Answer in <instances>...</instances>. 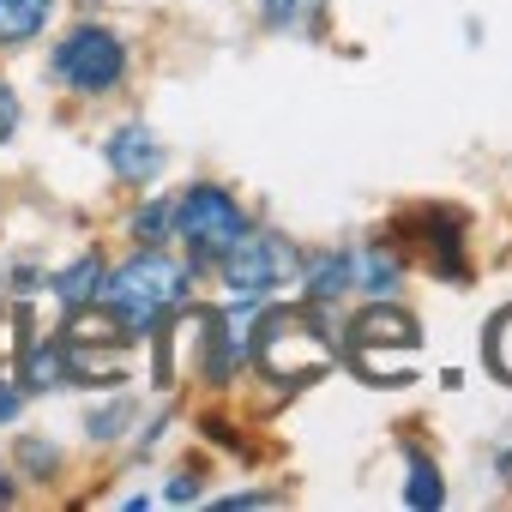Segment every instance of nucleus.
<instances>
[{
	"label": "nucleus",
	"instance_id": "f257e3e1",
	"mask_svg": "<svg viewBox=\"0 0 512 512\" xmlns=\"http://www.w3.org/2000/svg\"><path fill=\"white\" fill-rule=\"evenodd\" d=\"M247 356L278 386H308L338 362V338L320 326L314 308H272L260 314V332H247Z\"/></svg>",
	"mask_w": 512,
	"mask_h": 512
},
{
	"label": "nucleus",
	"instance_id": "f03ea898",
	"mask_svg": "<svg viewBox=\"0 0 512 512\" xmlns=\"http://www.w3.org/2000/svg\"><path fill=\"white\" fill-rule=\"evenodd\" d=\"M187 284H193V278H187V266H175L169 253L145 247V253H133L121 272H103L97 308H103L121 332H151V326H163V320L181 308Z\"/></svg>",
	"mask_w": 512,
	"mask_h": 512
},
{
	"label": "nucleus",
	"instance_id": "7ed1b4c3",
	"mask_svg": "<svg viewBox=\"0 0 512 512\" xmlns=\"http://www.w3.org/2000/svg\"><path fill=\"white\" fill-rule=\"evenodd\" d=\"M175 235L187 241V253L199 266H211V260H223V253L247 235V211L235 205V193L199 181V187H187L175 199Z\"/></svg>",
	"mask_w": 512,
	"mask_h": 512
},
{
	"label": "nucleus",
	"instance_id": "20e7f679",
	"mask_svg": "<svg viewBox=\"0 0 512 512\" xmlns=\"http://www.w3.org/2000/svg\"><path fill=\"white\" fill-rule=\"evenodd\" d=\"M344 356H350V362H356V374H368L374 386H404V380H398V368H392L386 356H398V362L410 368V356H416V320H410L404 308H368V314H356V320H350Z\"/></svg>",
	"mask_w": 512,
	"mask_h": 512
},
{
	"label": "nucleus",
	"instance_id": "39448f33",
	"mask_svg": "<svg viewBox=\"0 0 512 512\" xmlns=\"http://www.w3.org/2000/svg\"><path fill=\"white\" fill-rule=\"evenodd\" d=\"M217 266H223V284H229L235 302H266L272 290H284V284L296 278L302 260H296V247H290L284 235H253V229H247Z\"/></svg>",
	"mask_w": 512,
	"mask_h": 512
},
{
	"label": "nucleus",
	"instance_id": "423d86ee",
	"mask_svg": "<svg viewBox=\"0 0 512 512\" xmlns=\"http://www.w3.org/2000/svg\"><path fill=\"white\" fill-rule=\"evenodd\" d=\"M55 79L79 97H103L127 79V43L103 25H79L61 49H55Z\"/></svg>",
	"mask_w": 512,
	"mask_h": 512
},
{
	"label": "nucleus",
	"instance_id": "0eeeda50",
	"mask_svg": "<svg viewBox=\"0 0 512 512\" xmlns=\"http://www.w3.org/2000/svg\"><path fill=\"white\" fill-rule=\"evenodd\" d=\"M103 151H109V169H115L121 181H157V175H163V145H157L151 127H139V121L115 127V139H109Z\"/></svg>",
	"mask_w": 512,
	"mask_h": 512
},
{
	"label": "nucleus",
	"instance_id": "6e6552de",
	"mask_svg": "<svg viewBox=\"0 0 512 512\" xmlns=\"http://www.w3.org/2000/svg\"><path fill=\"white\" fill-rule=\"evenodd\" d=\"M55 19V0H0V49H25Z\"/></svg>",
	"mask_w": 512,
	"mask_h": 512
},
{
	"label": "nucleus",
	"instance_id": "1a4fd4ad",
	"mask_svg": "<svg viewBox=\"0 0 512 512\" xmlns=\"http://www.w3.org/2000/svg\"><path fill=\"white\" fill-rule=\"evenodd\" d=\"M97 290H103V260H97V253L73 260V266L55 278V296H61V308H67V314H79L85 302H97Z\"/></svg>",
	"mask_w": 512,
	"mask_h": 512
},
{
	"label": "nucleus",
	"instance_id": "9d476101",
	"mask_svg": "<svg viewBox=\"0 0 512 512\" xmlns=\"http://www.w3.org/2000/svg\"><path fill=\"white\" fill-rule=\"evenodd\" d=\"M344 290H356V260L350 253H326L308 266V302H338Z\"/></svg>",
	"mask_w": 512,
	"mask_h": 512
},
{
	"label": "nucleus",
	"instance_id": "9b49d317",
	"mask_svg": "<svg viewBox=\"0 0 512 512\" xmlns=\"http://www.w3.org/2000/svg\"><path fill=\"white\" fill-rule=\"evenodd\" d=\"M67 380H73V368H67V350H61V344H43V350L25 356V386H31V392L67 386Z\"/></svg>",
	"mask_w": 512,
	"mask_h": 512
},
{
	"label": "nucleus",
	"instance_id": "f8f14e48",
	"mask_svg": "<svg viewBox=\"0 0 512 512\" xmlns=\"http://www.w3.org/2000/svg\"><path fill=\"white\" fill-rule=\"evenodd\" d=\"M350 260H356V284L362 290H374V296H392L398 290V260H392V253L368 247V253H350Z\"/></svg>",
	"mask_w": 512,
	"mask_h": 512
},
{
	"label": "nucleus",
	"instance_id": "ddd939ff",
	"mask_svg": "<svg viewBox=\"0 0 512 512\" xmlns=\"http://www.w3.org/2000/svg\"><path fill=\"white\" fill-rule=\"evenodd\" d=\"M169 229H175V199H151L145 211H133V241L157 247V241H169Z\"/></svg>",
	"mask_w": 512,
	"mask_h": 512
},
{
	"label": "nucleus",
	"instance_id": "4468645a",
	"mask_svg": "<svg viewBox=\"0 0 512 512\" xmlns=\"http://www.w3.org/2000/svg\"><path fill=\"white\" fill-rule=\"evenodd\" d=\"M404 500H410V506H440V500H446L440 470H434L422 452H410V488H404Z\"/></svg>",
	"mask_w": 512,
	"mask_h": 512
},
{
	"label": "nucleus",
	"instance_id": "2eb2a0df",
	"mask_svg": "<svg viewBox=\"0 0 512 512\" xmlns=\"http://www.w3.org/2000/svg\"><path fill=\"white\" fill-rule=\"evenodd\" d=\"M482 350H488V368L512 386V308L488 320V344H482Z\"/></svg>",
	"mask_w": 512,
	"mask_h": 512
},
{
	"label": "nucleus",
	"instance_id": "dca6fc26",
	"mask_svg": "<svg viewBox=\"0 0 512 512\" xmlns=\"http://www.w3.org/2000/svg\"><path fill=\"white\" fill-rule=\"evenodd\" d=\"M260 13H266V25H302V19H314L320 13V0H260Z\"/></svg>",
	"mask_w": 512,
	"mask_h": 512
},
{
	"label": "nucleus",
	"instance_id": "f3484780",
	"mask_svg": "<svg viewBox=\"0 0 512 512\" xmlns=\"http://www.w3.org/2000/svg\"><path fill=\"white\" fill-rule=\"evenodd\" d=\"M127 416H133V404H127V398H115L109 410H97V416H91V434H97V440H115Z\"/></svg>",
	"mask_w": 512,
	"mask_h": 512
},
{
	"label": "nucleus",
	"instance_id": "a211bd4d",
	"mask_svg": "<svg viewBox=\"0 0 512 512\" xmlns=\"http://www.w3.org/2000/svg\"><path fill=\"white\" fill-rule=\"evenodd\" d=\"M13 133H19V97H13V85H0V145Z\"/></svg>",
	"mask_w": 512,
	"mask_h": 512
},
{
	"label": "nucleus",
	"instance_id": "6ab92c4d",
	"mask_svg": "<svg viewBox=\"0 0 512 512\" xmlns=\"http://www.w3.org/2000/svg\"><path fill=\"white\" fill-rule=\"evenodd\" d=\"M19 404H25V392H19L13 380H0V422H13V416H19Z\"/></svg>",
	"mask_w": 512,
	"mask_h": 512
},
{
	"label": "nucleus",
	"instance_id": "aec40b11",
	"mask_svg": "<svg viewBox=\"0 0 512 512\" xmlns=\"http://www.w3.org/2000/svg\"><path fill=\"white\" fill-rule=\"evenodd\" d=\"M19 458H25V464H43V470H49V464H55V446H37V440H25V446H19Z\"/></svg>",
	"mask_w": 512,
	"mask_h": 512
}]
</instances>
